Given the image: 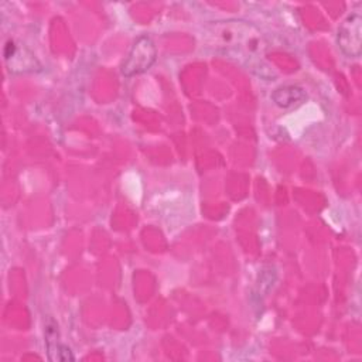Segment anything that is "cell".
Returning a JSON list of instances; mask_svg holds the SVG:
<instances>
[{
	"mask_svg": "<svg viewBox=\"0 0 362 362\" xmlns=\"http://www.w3.org/2000/svg\"><path fill=\"white\" fill-rule=\"evenodd\" d=\"M157 59V49L148 35L139 37L122 64V74L126 78L146 72Z\"/></svg>",
	"mask_w": 362,
	"mask_h": 362,
	"instance_id": "cell-1",
	"label": "cell"
},
{
	"mask_svg": "<svg viewBox=\"0 0 362 362\" xmlns=\"http://www.w3.org/2000/svg\"><path fill=\"white\" fill-rule=\"evenodd\" d=\"M341 51L351 58L362 52V17L358 13L349 14L339 25L337 35Z\"/></svg>",
	"mask_w": 362,
	"mask_h": 362,
	"instance_id": "cell-2",
	"label": "cell"
},
{
	"mask_svg": "<svg viewBox=\"0 0 362 362\" xmlns=\"http://www.w3.org/2000/svg\"><path fill=\"white\" fill-rule=\"evenodd\" d=\"M4 59L8 66V71L13 74L41 69V65L37 61V58L23 44H16L13 40L6 42Z\"/></svg>",
	"mask_w": 362,
	"mask_h": 362,
	"instance_id": "cell-3",
	"label": "cell"
},
{
	"mask_svg": "<svg viewBox=\"0 0 362 362\" xmlns=\"http://www.w3.org/2000/svg\"><path fill=\"white\" fill-rule=\"evenodd\" d=\"M305 98H307V95H305L304 89L297 85L280 86V88L274 89V92L272 93V100L283 109L300 105L301 102L305 100Z\"/></svg>",
	"mask_w": 362,
	"mask_h": 362,
	"instance_id": "cell-4",
	"label": "cell"
},
{
	"mask_svg": "<svg viewBox=\"0 0 362 362\" xmlns=\"http://www.w3.org/2000/svg\"><path fill=\"white\" fill-rule=\"evenodd\" d=\"M55 327H49L47 325V334H45V342H47V349H48V356L52 355V352H55L54 359L52 361H72L74 356L71 354V349L64 345L59 344L58 339H55L57 331L54 329Z\"/></svg>",
	"mask_w": 362,
	"mask_h": 362,
	"instance_id": "cell-5",
	"label": "cell"
}]
</instances>
